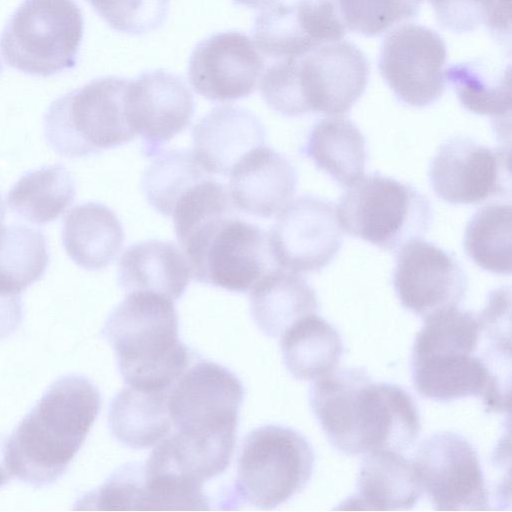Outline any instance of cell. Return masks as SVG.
Wrapping results in <instances>:
<instances>
[{
  "label": "cell",
  "mask_w": 512,
  "mask_h": 512,
  "mask_svg": "<svg viewBox=\"0 0 512 512\" xmlns=\"http://www.w3.org/2000/svg\"><path fill=\"white\" fill-rule=\"evenodd\" d=\"M6 439L0 436V487L5 485L12 476L6 463Z\"/></svg>",
  "instance_id": "42"
},
{
  "label": "cell",
  "mask_w": 512,
  "mask_h": 512,
  "mask_svg": "<svg viewBox=\"0 0 512 512\" xmlns=\"http://www.w3.org/2000/svg\"><path fill=\"white\" fill-rule=\"evenodd\" d=\"M0 71H1V60H0Z\"/></svg>",
  "instance_id": "45"
},
{
  "label": "cell",
  "mask_w": 512,
  "mask_h": 512,
  "mask_svg": "<svg viewBox=\"0 0 512 512\" xmlns=\"http://www.w3.org/2000/svg\"><path fill=\"white\" fill-rule=\"evenodd\" d=\"M49 264L45 235L23 224L0 226V293L21 295Z\"/></svg>",
  "instance_id": "31"
},
{
  "label": "cell",
  "mask_w": 512,
  "mask_h": 512,
  "mask_svg": "<svg viewBox=\"0 0 512 512\" xmlns=\"http://www.w3.org/2000/svg\"><path fill=\"white\" fill-rule=\"evenodd\" d=\"M208 174L192 152L173 149L155 157L142 175L141 186L148 203L171 216L178 198Z\"/></svg>",
  "instance_id": "33"
},
{
  "label": "cell",
  "mask_w": 512,
  "mask_h": 512,
  "mask_svg": "<svg viewBox=\"0 0 512 512\" xmlns=\"http://www.w3.org/2000/svg\"><path fill=\"white\" fill-rule=\"evenodd\" d=\"M446 59V46L439 34L428 27L408 23L385 37L378 67L400 102L426 107L445 91Z\"/></svg>",
  "instance_id": "11"
},
{
  "label": "cell",
  "mask_w": 512,
  "mask_h": 512,
  "mask_svg": "<svg viewBox=\"0 0 512 512\" xmlns=\"http://www.w3.org/2000/svg\"><path fill=\"white\" fill-rule=\"evenodd\" d=\"M429 179L437 196L450 204H476L509 195V152L466 137L451 138L435 153Z\"/></svg>",
  "instance_id": "13"
},
{
  "label": "cell",
  "mask_w": 512,
  "mask_h": 512,
  "mask_svg": "<svg viewBox=\"0 0 512 512\" xmlns=\"http://www.w3.org/2000/svg\"><path fill=\"white\" fill-rule=\"evenodd\" d=\"M5 214H6V207H5V203L1 197V194H0V226L3 225L4 223V219H5Z\"/></svg>",
  "instance_id": "44"
},
{
  "label": "cell",
  "mask_w": 512,
  "mask_h": 512,
  "mask_svg": "<svg viewBox=\"0 0 512 512\" xmlns=\"http://www.w3.org/2000/svg\"><path fill=\"white\" fill-rule=\"evenodd\" d=\"M168 390L142 389L127 385L111 401L109 428L122 444L147 449L169 435L171 420Z\"/></svg>",
  "instance_id": "25"
},
{
  "label": "cell",
  "mask_w": 512,
  "mask_h": 512,
  "mask_svg": "<svg viewBox=\"0 0 512 512\" xmlns=\"http://www.w3.org/2000/svg\"><path fill=\"white\" fill-rule=\"evenodd\" d=\"M442 28L466 33L485 25L497 38L510 39V0H429Z\"/></svg>",
  "instance_id": "36"
},
{
  "label": "cell",
  "mask_w": 512,
  "mask_h": 512,
  "mask_svg": "<svg viewBox=\"0 0 512 512\" xmlns=\"http://www.w3.org/2000/svg\"><path fill=\"white\" fill-rule=\"evenodd\" d=\"M180 245L191 277L227 291L246 292L270 270L268 234L234 213L203 223Z\"/></svg>",
  "instance_id": "8"
},
{
  "label": "cell",
  "mask_w": 512,
  "mask_h": 512,
  "mask_svg": "<svg viewBox=\"0 0 512 512\" xmlns=\"http://www.w3.org/2000/svg\"><path fill=\"white\" fill-rule=\"evenodd\" d=\"M249 300L255 323L269 337L281 336L293 323L318 311L314 289L284 269H270L261 276Z\"/></svg>",
  "instance_id": "24"
},
{
  "label": "cell",
  "mask_w": 512,
  "mask_h": 512,
  "mask_svg": "<svg viewBox=\"0 0 512 512\" xmlns=\"http://www.w3.org/2000/svg\"><path fill=\"white\" fill-rule=\"evenodd\" d=\"M511 64L487 58L455 63L445 77L468 111L500 120L511 112Z\"/></svg>",
  "instance_id": "28"
},
{
  "label": "cell",
  "mask_w": 512,
  "mask_h": 512,
  "mask_svg": "<svg viewBox=\"0 0 512 512\" xmlns=\"http://www.w3.org/2000/svg\"><path fill=\"white\" fill-rule=\"evenodd\" d=\"M280 346L287 370L298 380H316L331 373L343 354L339 332L317 313L288 327Z\"/></svg>",
  "instance_id": "27"
},
{
  "label": "cell",
  "mask_w": 512,
  "mask_h": 512,
  "mask_svg": "<svg viewBox=\"0 0 512 512\" xmlns=\"http://www.w3.org/2000/svg\"><path fill=\"white\" fill-rule=\"evenodd\" d=\"M124 231L117 215L104 204L86 202L72 208L62 227L63 247L86 270L109 266L120 253Z\"/></svg>",
  "instance_id": "23"
},
{
  "label": "cell",
  "mask_w": 512,
  "mask_h": 512,
  "mask_svg": "<svg viewBox=\"0 0 512 512\" xmlns=\"http://www.w3.org/2000/svg\"><path fill=\"white\" fill-rule=\"evenodd\" d=\"M125 112L130 127L142 138L143 154L153 157L189 125L194 100L180 77L153 70L128 80Z\"/></svg>",
  "instance_id": "16"
},
{
  "label": "cell",
  "mask_w": 512,
  "mask_h": 512,
  "mask_svg": "<svg viewBox=\"0 0 512 512\" xmlns=\"http://www.w3.org/2000/svg\"><path fill=\"white\" fill-rule=\"evenodd\" d=\"M127 83L122 77H101L55 99L43 117L49 147L80 158L131 141L136 134L125 112Z\"/></svg>",
  "instance_id": "4"
},
{
  "label": "cell",
  "mask_w": 512,
  "mask_h": 512,
  "mask_svg": "<svg viewBox=\"0 0 512 512\" xmlns=\"http://www.w3.org/2000/svg\"><path fill=\"white\" fill-rule=\"evenodd\" d=\"M83 30L74 0H23L2 31V55L18 71L49 77L75 67Z\"/></svg>",
  "instance_id": "5"
},
{
  "label": "cell",
  "mask_w": 512,
  "mask_h": 512,
  "mask_svg": "<svg viewBox=\"0 0 512 512\" xmlns=\"http://www.w3.org/2000/svg\"><path fill=\"white\" fill-rule=\"evenodd\" d=\"M102 335L132 387L167 390L190 363L173 300L158 293L129 292L109 315Z\"/></svg>",
  "instance_id": "3"
},
{
  "label": "cell",
  "mask_w": 512,
  "mask_h": 512,
  "mask_svg": "<svg viewBox=\"0 0 512 512\" xmlns=\"http://www.w3.org/2000/svg\"><path fill=\"white\" fill-rule=\"evenodd\" d=\"M254 43L259 51L272 59L302 54L320 45L304 32L294 2H278L263 9L255 18Z\"/></svg>",
  "instance_id": "35"
},
{
  "label": "cell",
  "mask_w": 512,
  "mask_h": 512,
  "mask_svg": "<svg viewBox=\"0 0 512 512\" xmlns=\"http://www.w3.org/2000/svg\"><path fill=\"white\" fill-rule=\"evenodd\" d=\"M23 318L21 295L0 293V340L11 335Z\"/></svg>",
  "instance_id": "41"
},
{
  "label": "cell",
  "mask_w": 512,
  "mask_h": 512,
  "mask_svg": "<svg viewBox=\"0 0 512 512\" xmlns=\"http://www.w3.org/2000/svg\"><path fill=\"white\" fill-rule=\"evenodd\" d=\"M142 470L139 511L209 509L204 483L179 470L158 446Z\"/></svg>",
  "instance_id": "30"
},
{
  "label": "cell",
  "mask_w": 512,
  "mask_h": 512,
  "mask_svg": "<svg viewBox=\"0 0 512 512\" xmlns=\"http://www.w3.org/2000/svg\"><path fill=\"white\" fill-rule=\"evenodd\" d=\"M342 241L336 208L310 195L289 201L268 234L274 262L296 274L324 268L338 253Z\"/></svg>",
  "instance_id": "12"
},
{
  "label": "cell",
  "mask_w": 512,
  "mask_h": 512,
  "mask_svg": "<svg viewBox=\"0 0 512 512\" xmlns=\"http://www.w3.org/2000/svg\"><path fill=\"white\" fill-rule=\"evenodd\" d=\"M418 479L438 511L488 510V492L477 452L454 432L430 435L412 461Z\"/></svg>",
  "instance_id": "10"
},
{
  "label": "cell",
  "mask_w": 512,
  "mask_h": 512,
  "mask_svg": "<svg viewBox=\"0 0 512 512\" xmlns=\"http://www.w3.org/2000/svg\"><path fill=\"white\" fill-rule=\"evenodd\" d=\"M314 463L310 443L295 429L282 425L255 428L246 435L238 458L236 499L259 509H273L307 485Z\"/></svg>",
  "instance_id": "7"
},
{
  "label": "cell",
  "mask_w": 512,
  "mask_h": 512,
  "mask_svg": "<svg viewBox=\"0 0 512 512\" xmlns=\"http://www.w3.org/2000/svg\"><path fill=\"white\" fill-rule=\"evenodd\" d=\"M265 61L255 43L237 31L216 33L194 48L188 79L196 93L211 101L248 97L264 72Z\"/></svg>",
  "instance_id": "15"
},
{
  "label": "cell",
  "mask_w": 512,
  "mask_h": 512,
  "mask_svg": "<svg viewBox=\"0 0 512 512\" xmlns=\"http://www.w3.org/2000/svg\"><path fill=\"white\" fill-rule=\"evenodd\" d=\"M371 381L363 368H336L316 379L311 387V409L330 444L344 454H362L360 427L363 398Z\"/></svg>",
  "instance_id": "18"
},
{
  "label": "cell",
  "mask_w": 512,
  "mask_h": 512,
  "mask_svg": "<svg viewBox=\"0 0 512 512\" xmlns=\"http://www.w3.org/2000/svg\"><path fill=\"white\" fill-rule=\"evenodd\" d=\"M101 408L97 387L86 377L54 381L6 441L12 476L36 487L57 481L68 469Z\"/></svg>",
  "instance_id": "1"
},
{
  "label": "cell",
  "mask_w": 512,
  "mask_h": 512,
  "mask_svg": "<svg viewBox=\"0 0 512 512\" xmlns=\"http://www.w3.org/2000/svg\"><path fill=\"white\" fill-rule=\"evenodd\" d=\"M303 152L342 186L350 187L364 175L365 138L348 118L334 116L316 122Z\"/></svg>",
  "instance_id": "26"
},
{
  "label": "cell",
  "mask_w": 512,
  "mask_h": 512,
  "mask_svg": "<svg viewBox=\"0 0 512 512\" xmlns=\"http://www.w3.org/2000/svg\"><path fill=\"white\" fill-rule=\"evenodd\" d=\"M142 464H127L76 502L78 510L139 511Z\"/></svg>",
  "instance_id": "40"
},
{
  "label": "cell",
  "mask_w": 512,
  "mask_h": 512,
  "mask_svg": "<svg viewBox=\"0 0 512 512\" xmlns=\"http://www.w3.org/2000/svg\"><path fill=\"white\" fill-rule=\"evenodd\" d=\"M190 277L185 254L170 241L147 240L130 245L118 263V282L128 293L150 291L177 300Z\"/></svg>",
  "instance_id": "22"
},
{
  "label": "cell",
  "mask_w": 512,
  "mask_h": 512,
  "mask_svg": "<svg viewBox=\"0 0 512 512\" xmlns=\"http://www.w3.org/2000/svg\"><path fill=\"white\" fill-rule=\"evenodd\" d=\"M87 1L111 28L133 36L160 28L169 10V0Z\"/></svg>",
  "instance_id": "39"
},
{
  "label": "cell",
  "mask_w": 512,
  "mask_h": 512,
  "mask_svg": "<svg viewBox=\"0 0 512 512\" xmlns=\"http://www.w3.org/2000/svg\"><path fill=\"white\" fill-rule=\"evenodd\" d=\"M235 3L254 9H266L274 4L280 2V0H233Z\"/></svg>",
  "instance_id": "43"
},
{
  "label": "cell",
  "mask_w": 512,
  "mask_h": 512,
  "mask_svg": "<svg viewBox=\"0 0 512 512\" xmlns=\"http://www.w3.org/2000/svg\"><path fill=\"white\" fill-rule=\"evenodd\" d=\"M511 206L492 203L481 207L464 232V249L480 268L495 274L511 272Z\"/></svg>",
  "instance_id": "32"
},
{
  "label": "cell",
  "mask_w": 512,
  "mask_h": 512,
  "mask_svg": "<svg viewBox=\"0 0 512 512\" xmlns=\"http://www.w3.org/2000/svg\"><path fill=\"white\" fill-rule=\"evenodd\" d=\"M234 209L224 185L210 177L195 183L178 198L171 214L179 244L203 223Z\"/></svg>",
  "instance_id": "37"
},
{
  "label": "cell",
  "mask_w": 512,
  "mask_h": 512,
  "mask_svg": "<svg viewBox=\"0 0 512 512\" xmlns=\"http://www.w3.org/2000/svg\"><path fill=\"white\" fill-rule=\"evenodd\" d=\"M393 285L404 308L426 317L457 306L466 295L468 279L452 254L416 238L399 249Z\"/></svg>",
  "instance_id": "14"
},
{
  "label": "cell",
  "mask_w": 512,
  "mask_h": 512,
  "mask_svg": "<svg viewBox=\"0 0 512 512\" xmlns=\"http://www.w3.org/2000/svg\"><path fill=\"white\" fill-rule=\"evenodd\" d=\"M368 78L363 52L347 40H338L277 59L263 72L259 87L266 104L284 116L339 115L362 96Z\"/></svg>",
  "instance_id": "2"
},
{
  "label": "cell",
  "mask_w": 512,
  "mask_h": 512,
  "mask_svg": "<svg viewBox=\"0 0 512 512\" xmlns=\"http://www.w3.org/2000/svg\"><path fill=\"white\" fill-rule=\"evenodd\" d=\"M423 494L413 463L401 453L372 451L362 461L357 492L345 510H409Z\"/></svg>",
  "instance_id": "21"
},
{
  "label": "cell",
  "mask_w": 512,
  "mask_h": 512,
  "mask_svg": "<svg viewBox=\"0 0 512 512\" xmlns=\"http://www.w3.org/2000/svg\"><path fill=\"white\" fill-rule=\"evenodd\" d=\"M420 429L417 405L407 391L396 384L370 382L362 421L363 454L401 453L414 445Z\"/></svg>",
  "instance_id": "20"
},
{
  "label": "cell",
  "mask_w": 512,
  "mask_h": 512,
  "mask_svg": "<svg viewBox=\"0 0 512 512\" xmlns=\"http://www.w3.org/2000/svg\"><path fill=\"white\" fill-rule=\"evenodd\" d=\"M416 335L412 361L435 356L474 354L480 336L478 317L457 306L438 310L426 317Z\"/></svg>",
  "instance_id": "34"
},
{
  "label": "cell",
  "mask_w": 512,
  "mask_h": 512,
  "mask_svg": "<svg viewBox=\"0 0 512 512\" xmlns=\"http://www.w3.org/2000/svg\"><path fill=\"white\" fill-rule=\"evenodd\" d=\"M196 159L209 174H229L248 151L265 143V128L246 108L223 105L212 109L193 128Z\"/></svg>",
  "instance_id": "19"
},
{
  "label": "cell",
  "mask_w": 512,
  "mask_h": 512,
  "mask_svg": "<svg viewBox=\"0 0 512 512\" xmlns=\"http://www.w3.org/2000/svg\"><path fill=\"white\" fill-rule=\"evenodd\" d=\"M235 208L259 218L279 213L293 197L297 173L290 161L264 145L244 154L229 172Z\"/></svg>",
  "instance_id": "17"
},
{
  "label": "cell",
  "mask_w": 512,
  "mask_h": 512,
  "mask_svg": "<svg viewBox=\"0 0 512 512\" xmlns=\"http://www.w3.org/2000/svg\"><path fill=\"white\" fill-rule=\"evenodd\" d=\"M336 215L343 230L385 250L400 249L430 227L428 199L410 185L378 173L361 177L341 197Z\"/></svg>",
  "instance_id": "6"
},
{
  "label": "cell",
  "mask_w": 512,
  "mask_h": 512,
  "mask_svg": "<svg viewBox=\"0 0 512 512\" xmlns=\"http://www.w3.org/2000/svg\"><path fill=\"white\" fill-rule=\"evenodd\" d=\"M76 183L61 164L27 171L12 186L8 206L19 218L37 225L56 220L73 203Z\"/></svg>",
  "instance_id": "29"
},
{
  "label": "cell",
  "mask_w": 512,
  "mask_h": 512,
  "mask_svg": "<svg viewBox=\"0 0 512 512\" xmlns=\"http://www.w3.org/2000/svg\"><path fill=\"white\" fill-rule=\"evenodd\" d=\"M244 388L228 368L202 360L170 386L167 406L177 433L204 440L235 442Z\"/></svg>",
  "instance_id": "9"
},
{
  "label": "cell",
  "mask_w": 512,
  "mask_h": 512,
  "mask_svg": "<svg viewBox=\"0 0 512 512\" xmlns=\"http://www.w3.org/2000/svg\"><path fill=\"white\" fill-rule=\"evenodd\" d=\"M424 0H334L346 30L376 36L416 17Z\"/></svg>",
  "instance_id": "38"
}]
</instances>
